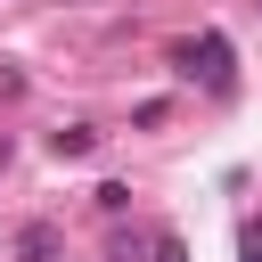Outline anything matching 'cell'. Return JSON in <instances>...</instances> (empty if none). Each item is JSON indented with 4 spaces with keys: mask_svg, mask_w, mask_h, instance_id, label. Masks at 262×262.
I'll return each instance as SVG.
<instances>
[{
    "mask_svg": "<svg viewBox=\"0 0 262 262\" xmlns=\"http://www.w3.org/2000/svg\"><path fill=\"white\" fill-rule=\"evenodd\" d=\"M172 74H180V82H205V98H237V57H229L221 33L172 41Z\"/></svg>",
    "mask_w": 262,
    "mask_h": 262,
    "instance_id": "cell-1",
    "label": "cell"
},
{
    "mask_svg": "<svg viewBox=\"0 0 262 262\" xmlns=\"http://www.w3.org/2000/svg\"><path fill=\"white\" fill-rule=\"evenodd\" d=\"M8 262H66V237H57V221H25V229L8 237Z\"/></svg>",
    "mask_w": 262,
    "mask_h": 262,
    "instance_id": "cell-2",
    "label": "cell"
},
{
    "mask_svg": "<svg viewBox=\"0 0 262 262\" xmlns=\"http://www.w3.org/2000/svg\"><path fill=\"white\" fill-rule=\"evenodd\" d=\"M98 147V123H66V131H49V156L57 164H74V156H90Z\"/></svg>",
    "mask_w": 262,
    "mask_h": 262,
    "instance_id": "cell-3",
    "label": "cell"
},
{
    "mask_svg": "<svg viewBox=\"0 0 262 262\" xmlns=\"http://www.w3.org/2000/svg\"><path fill=\"white\" fill-rule=\"evenodd\" d=\"M147 262H188V246H180L172 229H156V237H147Z\"/></svg>",
    "mask_w": 262,
    "mask_h": 262,
    "instance_id": "cell-4",
    "label": "cell"
},
{
    "mask_svg": "<svg viewBox=\"0 0 262 262\" xmlns=\"http://www.w3.org/2000/svg\"><path fill=\"white\" fill-rule=\"evenodd\" d=\"M0 98H25V74H16L8 57H0Z\"/></svg>",
    "mask_w": 262,
    "mask_h": 262,
    "instance_id": "cell-5",
    "label": "cell"
},
{
    "mask_svg": "<svg viewBox=\"0 0 262 262\" xmlns=\"http://www.w3.org/2000/svg\"><path fill=\"white\" fill-rule=\"evenodd\" d=\"M246 262H262V221H246Z\"/></svg>",
    "mask_w": 262,
    "mask_h": 262,
    "instance_id": "cell-6",
    "label": "cell"
},
{
    "mask_svg": "<svg viewBox=\"0 0 262 262\" xmlns=\"http://www.w3.org/2000/svg\"><path fill=\"white\" fill-rule=\"evenodd\" d=\"M0 164H8V139H0Z\"/></svg>",
    "mask_w": 262,
    "mask_h": 262,
    "instance_id": "cell-7",
    "label": "cell"
}]
</instances>
